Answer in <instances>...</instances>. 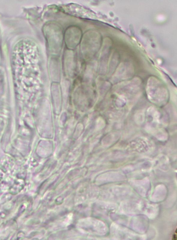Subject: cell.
Listing matches in <instances>:
<instances>
[{
    "label": "cell",
    "instance_id": "6da1fadb",
    "mask_svg": "<svg viewBox=\"0 0 177 240\" xmlns=\"http://www.w3.org/2000/svg\"><path fill=\"white\" fill-rule=\"evenodd\" d=\"M24 187V184L22 183H15L10 188V193L12 195H16L20 192L23 189Z\"/></svg>",
    "mask_w": 177,
    "mask_h": 240
}]
</instances>
